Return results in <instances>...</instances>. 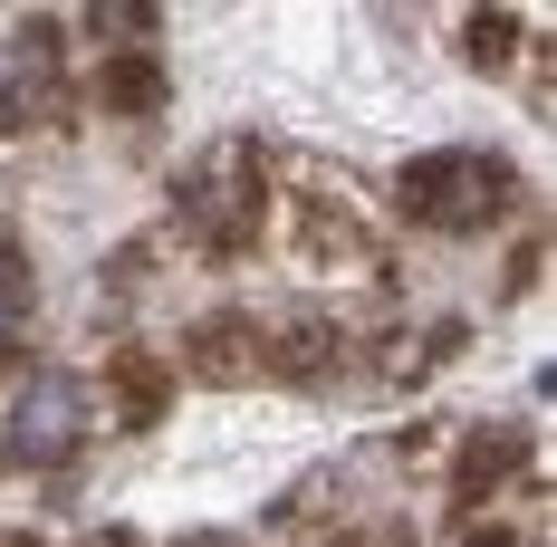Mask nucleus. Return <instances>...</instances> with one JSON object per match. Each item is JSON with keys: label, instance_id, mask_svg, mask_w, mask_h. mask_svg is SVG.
<instances>
[{"label": "nucleus", "instance_id": "f257e3e1", "mask_svg": "<svg viewBox=\"0 0 557 547\" xmlns=\"http://www.w3.org/2000/svg\"><path fill=\"white\" fill-rule=\"evenodd\" d=\"M500 202H509L500 154H423V164H404V212L423 231H481Z\"/></svg>", "mask_w": 557, "mask_h": 547}, {"label": "nucleus", "instance_id": "f03ea898", "mask_svg": "<svg viewBox=\"0 0 557 547\" xmlns=\"http://www.w3.org/2000/svg\"><path fill=\"white\" fill-rule=\"evenodd\" d=\"M183 221L202 231V240H250V221H260V145H212L202 164L183 173Z\"/></svg>", "mask_w": 557, "mask_h": 547}, {"label": "nucleus", "instance_id": "7ed1b4c3", "mask_svg": "<svg viewBox=\"0 0 557 547\" xmlns=\"http://www.w3.org/2000/svg\"><path fill=\"white\" fill-rule=\"evenodd\" d=\"M77 442H87V384L77 375L49 365V375H29L20 394H10V461H39V471H49V461H67Z\"/></svg>", "mask_w": 557, "mask_h": 547}, {"label": "nucleus", "instance_id": "20e7f679", "mask_svg": "<svg viewBox=\"0 0 557 547\" xmlns=\"http://www.w3.org/2000/svg\"><path fill=\"white\" fill-rule=\"evenodd\" d=\"M202 384H240L250 365H260V336L240 327V318H212V327H193V356H183Z\"/></svg>", "mask_w": 557, "mask_h": 547}, {"label": "nucleus", "instance_id": "39448f33", "mask_svg": "<svg viewBox=\"0 0 557 547\" xmlns=\"http://www.w3.org/2000/svg\"><path fill=\"white\" fill-rule=\"evenodd\" d=\"M97 107L154 115V107H164V67H154V58H107V67H97Z\"/></svg>", "mask_w": 557, "mask_h": 547}, {"label": "nucleus", "instance_id": "423d86ee", "mask_svg": "<svg viewBox=\"0 0 557 547\" xmlns=\"http://www.w3.org/2000/svg\"><path fill=\"white\" fill-rule=\"evenodd\" d=\"M29 298H39L29 260H20V250H0V346H10V336L29 327Z\"/></svg>", "mask_w": 557, "mask_h": 547}, {"label": "nucleus", "instance_id": "0eeeda50", "mask_svg": "<svg viewBox=\"0 0 557 547\" xmlns=\"http://www.w3.org/2000/svg\"><path fill=\"white\" fill-rule=\"evenodd\" d=\"M509 39H519V20H509V10H481V20H471V58H481V67H500Z\"/></svg>", "mask_w": 557, "mask_h": 547}, {"label": "nucleus", "instance_id": "6e6552de", "mask_svg": "<svg viewBox=\"0 0 557 547\" xmlns=\"http://www.w3.org/2000/svg\"><path fill=\"white\" fill-rule=\"evenodd\" d=\"M154 29V10H97V39H145Z\"/></svg>", "mask_w": 557, "mask_h": 547}, {"label": "nucleus", "instance_id": "1a4fd4ad", "mask_svg": "<svg viewBox=\"0 0 557 547\" xmlns=\"http://www.w3.org/2000/svg\"><path fill=\"white\" fill-rule=\"evenodd\" d=\"M481 547H509V538H481Z\"/></svg>", "mask_w": 557, "mask_h": 547}]
</instances>
